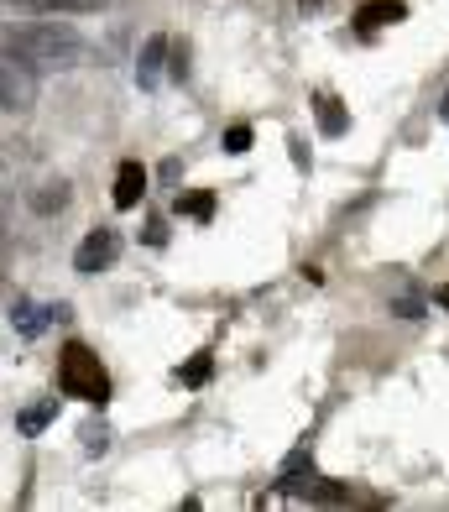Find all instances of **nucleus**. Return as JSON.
Segmentation results:
<instances>
[{
	"label": "nucleus",
	"instance_id": "nucleus-18",
	"mask_svg": "<svg viewBox=\"0 0 449 512\" xmlns=\"http://www.w3.org/2000/svg\"><path fill=\"white\" fill-rule=\"evenodd\" d=\"M397 314H403V319H418L423 304H418V298H397Z\"/></svg>",
	"mask_w": 449,
	"mask_h": 512
},
{
	"label": "nucleus",
	"instance_id": "nucleus-20",
	"mask_svg": "<svg viewBox=\"0 0 449 512\" xmlns=\"http://www.w3.org/2000/svg\"><path fill=\"white\" fill-rule=\"evenodd\" d=\"M303 6H309V11H319V6H329V0H303Z\"/></svg>",
	"mask_w": 449,
	"mask_h": 512
},
{
	"label": "nucleus",
	"instance_id": "nucleus-11",
	"mask_svg": "<svg viewBox=\"0 0 449 512\" xmlns=\"http://www.w3.org/2000/svg\"><path fill=\"white\" fill-rule=\"evenodd\" d=\"M32 209L37 215H58V209H68V183L58 178V183H42V189L32 194Z\"/></svg>",
	"mask_w": 449,
	"mask_h": 512
},
{
	"label": "nucleus",
	"instance_id": "nucleus-6",
	"mask_svg": "<svg viewBox=\"0 0 449 512\" xmlns=\"http://www.w3.org/2000/svg\"><path fill=\"white\" fill-rule=\"evenodd\" d=\"M168 53H173V42L168 37H147V48H141V58H136V79H141V89H152L157 79H162V63H168Z\"/></svg>",
	"mask_w": 449,
	"mask_h": 512
},
{
	"label": "nucleus",
	"instance_id": "nucleus-15",
	"mask_svg": "<svg viewBox=\"0 0 449 512\" xmlns=\"http://www.w3.org/2000/svg\"><path fill=\"white\" fill-rule=\"evenodd\" d=\"M209 377H215V361H209V356H194V361L183 366V382H188V387H204Z\"/></svg>",
	"mask_w": 449,
	"mask_h": 512
},
{
	"label": "nucleus",
	"instance_id": "nucleus-9",
	"mask_svg": "<svg viewBox=\"0 0 449 512\" xmlns=\"http://www.w3.org/2000/svg\"><path fill=\"white\" fill-rule=\"evenodd\" d=\"M403 16H408L403 0H371V6L356 11V21H361L366 32H371V27H392V21H403Z\"/></svg>",
	"mask_w": 449,
	"mask_h": 512
},
{
	"label": "nucleus",
	"instance_id": "nucleus-14",
	"mask_svg": "<svg viewBox=\"0 0 449 512\" xmlns=\"http://www.w3.org/2000/svg\"><path fill=\"white\" fill-rule=\"evenodd\" d=\"M178 215L209 220V215H215V199H209V194H188V199H178Z\"/></svg>",
	"mask_w": 449,
	"mask_h": 512
},
{
	"label": "nucleus",
	"instance_id": "nucleus-4",
	"mask_svg": "<svg viewBox=\"0 0 449 512\" xmlns=\"http://www.w3.org/2000/svg\"><path fill=\"white\" fill-rule=\"evenodd\" d=\"M37 105V74L27 63H0V110H32Z\"/></svg>",
	"mask_w": 449,
	"mask_h": 512
},
{
	"label": "nucleus",
	"instance_id": "nucleus-5",
	"mask_svg": "<svg viewBox=\"0 0 449 512\" xmlns=\"http://www.w3.org/2000/svg\"><path fill=\"white\" fill-rule=\"evenodd\" d=\"M58 319H68L63 304H37V298H16V304H11V330L21 340H37L42 330H53Z\"/></svg>",
	"mask_w": 449,
	"mask_h": 512
},
{
	"label": "nucleus",
	"instance_id": "nucleus-13",
	"mask_svg": "<svg viewBox=\"0 0 449 512\" xmlns=\"http://www.w3.org/2000/svg\"><path fill=\"white\" fill-rule=\"evenodd\" d=\"M53 413H58V398H53V403H42V408H27V413L16 418V424H21V434H42L47 424H53Z\"/></svg>",
	"mask_w": 449,
	"mask_h": 512
},
{
	"label": "nucleus",
	"instance_id": "nucleus-21",
	"mask_svg": "<svg viewBox=\"0 0 449 512\" xmlns=\"http://www.w3.org/2000/svg\"><path fill=\"white\" fill-rule=\"evenodd\" d=\"M444 121H449V100H444Z\"/></svg>",
	"mask_w": 449,
	"mask_h": 512
},
{
	"label": "nucleus",
	"instance_id": "nucleus-7",
	"mask_svg": "<svg viewBox=\"0 0 449 512\" xmlns=\"http://www.w3.org/2000/svg\"><path fill=\"white\" fill-rule=\"evenodd\" d=\"M141 194H147V168L141 162H121V173H115V209H136Z\"/></svg>",
	"mask_w": 449,
	"mask_h": 512
},
{
	"label": "nucleus",
	"instance_id": "nucleus-8",
	"mask_svg": "<svg viewBox=\"0 0 449 512\" xmlns=\"http://www.w3.org/2000/svg\"><path fill=\"white\" fill-rule=\"evenodd\" d=\"M11 6L32 11V16H84V11H100L105 0H11Z\"/></svg>",
	"mask_w": 449,
	"mask_h": 512
},
{
	"label": "nucleus",
	"instance_id": "nucleus-1",
	"mask_svg": "<svg viewBox=\"0 0 449 512\" xmlns=\"http://www.w3.org/2000/svg\"><path fill=\"white\" fill-rule=\"evenodd\" d=\"M0 48H6L16 63H27L32 74L37 68H74L84 58V42L79 32L58 27V21H32V27H11L0 37Z\"/></svg>",
	"mask_w": 449,
	"mask_h": 512
},
{
	"label": "nucleus",
	"instance_id": "nucleus-3",
	"mask_svg": "<svg viewBox=\"0 0 449 512\" xmlns=\"http://www.w3.org/2000/svg\"><path fill=\"white\" fill-rule=\"evenodd\" d=\"M115 256H121V236H115V230H89V236L79 241V251H74V272L79 277H100Z\"/></svg>",
	"mask_w": 449,
	"mask_h": 512
},
{
	"label": "nucleus",
	"instance_id": "nucleus-12",
	"mask_svg": "<svg viewBox=\"0 0 449 512\" xmlns=\"http://www.w3.org/2000/svg\"><path fill=\"white\" fill-rule=\"evenodd\" d=\"M293 486H298V481H293ZM298 492L309 497V502H350V492H345V486H335V481H303Z\"/></svg>",
	"mask_w": 449,
	"mask_h": 512
},
{
	"label": "nucleus",
	"instance_id": "nucleus-2",
	"mask_svg": "<svg viewBox=\"0 0 449 512\" xmlns=\"http://www.w3.org/2000/svg\"><path fill=\"white\" fill-rule=\"evenodd\" d=\"M58 387H63V398H79L89 408H105L110 403V371L100 366V356H94L84 340H68L63 345V356H58Z\"/></svg>",
	"mask_w": 449,
	"mask_h": 512
},
{
	"label": "nucleus",
	"instance_id": "nucleus-16",
	"mask_svg": "<svg viewBox=\"0 0 449 512\" xmlns=\"http://www.w3.org/2000/svg\"><path fill=\"white\" fill-rule=\"evenodd\" d=\"M225 152H235V157L251 152V126H230L225 131Z\"/></svg>",
	"mask_w": 449,
	"mask_h": 512
},
{
	"label": "nucleus",
	"instance_id": "nucleus-17",
	"mask_svg": "<svg viewBox=\"0 0 449 512\" xmlns=\"http://www.w3.org/2000/svg\"><path fill=\"white\" fill-rule=\"evenodd\" d=\"M6 262H11V241H6V225H0V288H6Z\"/></svg>",
	"mask_w": 449,
	"mask_h": 512
},
{
	"label": "nucleus",
	"instance_id": "nucleus-10",
	"mask_svg": "<svg viewBox=\"0 0 449 512\" xmlns=\"http://www.w3.org/2000/svg\"><path fill=\"white\" fill-rule=\"evenodd\" d=\"M314 115H319V131H324V136H340V131L350 126V115H345V105H340L335 95H319V100H314Z\"/></svg>",
	"mask_w": 449,
	"mask_h": 512
},
{
	"label": "nucleus",
	"instance_id": "nucleus-19",
	"mask_svg": "<svg viewBox=\"0 0 449 512\" xmlns=\"http://www.w3.org/2000/svg\"><path fill=\"white\" fill-rule=\"evenodd\" d=\"M434 298H439V309H449V283H444V288H439Z\"/></svg>",
	"mask_w": 449,
	"mask_h": 512
}]
</instances>
